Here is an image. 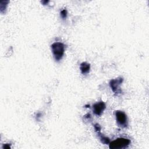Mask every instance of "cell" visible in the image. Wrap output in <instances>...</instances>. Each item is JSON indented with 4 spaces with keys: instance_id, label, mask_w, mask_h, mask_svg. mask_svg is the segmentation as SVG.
I'll return each mask as SVG.
<instances>
[{
    "instance_id": "6da1fadb",
    "label": "cell",
    "mask_w": 149,
    "mask_h": 149,
    "mask_svg": "<svg viewBox=\"0 0 149 149\" xmlns=\"http://www.w3.org/2000/svg\"><path fill=\"white\" fill-rule=\"evenodd\" d=\"M51 49L55 60L56 61H60L64 55V44L60 42H55L51 45Z\"/></svg>"
},
{
    "instance_id": "7a4b0ae2",
    "label": "cell",
    "mask_w": 149,
    "mask_h": 149,
    "mask_svg": "<svg viewBox=\"0 0 149 149\" xmlns=\"http://www.w3.org/2000/svg\"><path fill=\"white\" fill-rule=\"evenodd\" d=\"M109 147L112 149H119L127 147L130 144V140L125 138H118L110 142Z\"/></svg>"
},
{
    "instance_id": "3957f363",
    "label": "cell",
    "mask_w": 149,
    "mask_h": 149,
    "mask_svg": "<svg viewBox=\"0 0 149 149\" xmlns=\"http://www.w3.org/2000/svg\"><path fill=\"white\" fill-rule=\"evenodd\" d=\"M116 120L119 126L121 127H126L128 125L127 118L126 113L121 111H115Z\"/></svg>"
},
{
    "instance_id": "277c9868",
    "label": "cell",
    "mask_w": 149,
    "mask_h": 149,
    "mask_svg": "<svg viewBox=\"0 0 149 149\" xmlns=\"http://www.w3.org/2000/svg\"><path fill=\"white\" fill-rule=\"evenodd\" d=\"M123 81V79L120 77L115 79H112L110 81L109 86L112 90L113 91L115 94H118L121 93L122 91L120 88V86L122 83Z\"/></svg>"
},
{
    "instance_id": "5b68a950",
    "label": "cell",
    "mask_w": 149,
    "mask_h": 149,
    "mask_svg": "<svg viewBox=\"0 0 149 149\" xmlns=\"http://www.w3.org/2000/svg\"><path fill=\"white\" fill-rule=\"evenodd\" d=\"M105 108H106L105 104L102 101H100V102L95 103L93 105V111L96 115L100 116L102 113Z\"/></svg>"
},
{
    "instance_id": "8992f818",
    "label": "cell",
    "mask_w": 149,
    "mask_h": 149,
    "mask_svg": "<svg viewBox=\"0 0 149 149\" xmlns=\"http://www.w3.org/2000/svg\"><path fill=\"white\" fill-rule=\"evenodd\" d=\"M80 69L82 74H87L88 73H89L90 70V65L88 63L86 62H82L80 64Z\"/></svg>"
},
{
    "instance_id": "52a82bcc",
    "label": "cell",
    "mask_w": 149,
    "mask_h": 149,
    "mask_svg": "<svg viewBox=\"0 0 149 149\" xmlns=\"http://www.w3.org/2000/svg\"><path fill=\"white\" fill-rule=\"evenodd\" d=\"M97 133H98V134L100 136V140H101V141L102 143H104V144H109L110 143V140L108 137H107L106 136H104L103 134H102L101 133V132H98Z\"/></svg>"
},
{
    "instance_id": "ba28073f",
    "label": "cell",
    "mask_w": 149,
    "mask_h": 149,
    "mask_svg": "<svg viewBox=\"0 0 149 149\" xmlns=\"http://www.w3.org/2000/svg\"><path fill=\"white\" fill-rule=\"evenodd\" d=\"M61 16L63 19H65L67 17V10L66 9H63L61 12Z\"/></svg>"
},
{
    "instance_id": "9c48e42d",
    "label": "cell",
    "mask_w": 149,
    "mask_h": 149,
    "mask_svg": "<svg viewBox=\"0 0 149 149\" xmlns=\"http://www.w3.org/2000/svg\"><path fill=\"white\" fill-rule=\"evenodd\" d=\"M94 128H95V130L97 132H101V126H100L99 124L98 123H96L95 125H94Z\"/></svg>"
},
{
    "instance_id": "30bf717a",
    "label": "cell",
    "mask_w": 149,
    "mask_h": 149,
    "mask_svg": "<svg viewBox=\"0 0 149 149\" xmlns=\"http://www.w3.org/2000/svg\"><path fill=\"white\" fill-rule=\"evenodd\" d=\"M10 147L9 146V144H5L3 146V148H10Z\"/></svg>"
}]
</instances>
